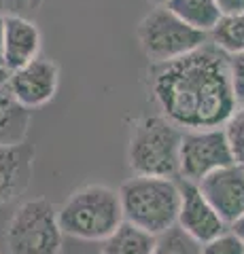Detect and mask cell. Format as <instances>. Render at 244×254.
Listing matches in <instances>:
<instances>
[{
	"label": "cell",
	"mask_w": 244,
	"mask_h": 254,
	"mask_svg": "<svg viewBox=\"0 0 244 254\" xmlns=\"http://www.w3.org/2000/svg\"><path fill=\"white\" fill-rule=\"evenodd\" d=\"M151 91L162 115L183 131L221 129L238 110L230 55L210 41L185 58L155 66Z\"/></svg>",
	"instance_id": "obj_1"
},
{
	"label": "cell",
	"mask_w": 244,
	"mask_h": 254,
	"mask_svg": "<svg viewBox=\"0 0 244 254\" xmlns=\"http://www.w3.org/2000/svg\"><path fill=\"white\" fill-rule=\"evenodd\" d=\"M58 216L64 235L83 242H104L125 222L119 190L106 185L79 187L58 208Z\"/></svg>",
	"instance_id": "obj_2"
},
{
	"label": "cell",
	"mask_w": 244,
	"mask_h": 254,
	"mask_svg": "<svg viewBox=\"0 0 244 254\" xmlns=\"http://www.w3.org/2000/svg\"><path fill=\"white\" fill-rule=\"evenodd\" d=\"M125 222L155 237L176 227L180 187L174 178L132 176L119 187Z\"/></svg>",
	"instance_id": "obj_3"
},
{
	"label": "cell",
	"mask_w": 244,
	"mask_h": 254,
	"mask_svg": "<svg viewBox=\"0 0 244 254\" xmlns=\"http://www.w3.org/2000/svg\"><path fill=\"white\" fill-rule=\"evenodd\" d=\"M183 129L163 115L136 121L128 142V165L134 176H178Z\"/></svg>",
	"instance_id": "obj_4"
},
{
	"label": "cell",
	"mask_w": 244,
	"mask_h": 254,
	"mask_svg": "<svg viewBox=\"0 0 244 254\" xmlns=\"http://www.w3.org/2000/svg\"><path fill=\"white\" fill-rule=\"evenodd\" d=\"M4 244L9 254H62L64 231L58 208L45 197L23 201L6 225Z\"/></svg>",
	"instance_id": "obj_5"
},
{
	"label": "cell",
	"mask_w": 244,
	"mask_h": 254,
	"mask_svg": "<svg viewBox=\"0 0 244 254\" xmlns=\"http://www.w3.org/2000/svg\"><path fill=\"white\" fill-rule=\"evenodd\" d=\"M136 34L140 49L155 66L185 58L210 41L208 34L187 26L168 6H157L145 15Z\"/></svg>",
	"instance_id": "obj_6"
},
{
	"label": "cell",
	"mask_w": 244,
	"mask_h": 254,
	"mask_svg": "<svg viewBox=\"0 0 244 254\" xmlns=\"http://www.w3.org/2000/svg\"><path fill=\"white\" fill-rule=\"evenodd\" d=\"M236 157L227 140L225 127L221 129H193L183 131L178 159V176L187 182H200L212 172L234 165Z\"/></svg>",
	"instance_id": "obj_7"
},
{
	"label": "cell",
	"mask_w": 244,
	"mask_h": 254,
	"mask_svg": "<svg viewBox=\"0 0 244 254\" xmlns=\"http://www.w3.org/2000/svg\"><path fill=\"white\" fill-rule=\"evenodd\" d=\"M58 85H60L58 64L49 58H43V55H38L28 66L11 72L9 78L11 93L28 110L49 104L58 93Z\"/></svg>",
	"instance_id": "obj_8"
},
{
	"label": "cell",
	"mask_w": 244,
	"mask_h": 254,
	"mask_svg": "<svg viewBox=\"0 0 244 254\" xmlns=\"http://www.w3.org/2000/svg\"><path fill=\"white\" fill-rule=\"evenodd\" d=\"M178 187H180V210L176 225L189 237H193L198 244H206L227 231L225 220L219 216V212L202 195V190L195 182L178 180Z\"/></svg>",
	"instance_id": "obj_9"
},
{
	"label": "cell",
	"mask_w": 244,
	"mask_h": 254,
	"mask_svg": "<svg viewBox=\"0 0 244 254\" xmlns=\"http://www.w3.org/2000/svg\"><path fill=\"white\" fill-rule=\"evenodd\" d=\"M198 187L227 227L244 214V165L234 163L212 172Z\"/></svg>",
	"instance_id": "obj_10"
},
{
	"label": "cell",
	"mask_w": 244,
	"mask_h": 254,
	"mask_svg": "<svg viewBox=\"0 0 244 254\" xmlns=\"http://www.w3.org/2000/svg\"><path fill=\"white\" fill-rule=\"evenodd\" d=\"M36 148L30 142L0 146V208L26 193L34 174Z\"/></svg>",
	"instance_id": "obj_11"
},
{
	"label": "cell",
	"mask_w": 244,
	"mask_h": 254,
	"mask_svg": "<svg viewBox=\"0 0 244 254\" xmlns=\"http://www.w3.org/2000/svg\"><path fill=\"white\" fill-rule=\"evenodd\" d=\"M41 51V32L36 23L23 15L4 17V55L2 64L15 72L30 62H34Z\"/></svg>",
	"instance_id": "obj_12"
},
{
	"label": "cell",
	"mask_w": 244,
	"mask_h": 254,
	"mask_svg": "<svg viewBox=\"0 0 244 254\" xmlns=\"http://www.w3.org/2000/svg\"><path fill=\"white\" fill-rule=\"evenodd\" d=\"M30 123H32V110L21 106L9 85L0 89V146H13L28 142Z\"/></svg>",
	"instance_id": "obj_13"
},
{
	"label": "cell",
	"mask_w": 244,
	"mask_h": 254,
	"mask_svg": "<svg viewBox=\"0 0 244 254\" xmlns=\"http://www.w3.org/2000/svg\"><path fill=\"white\" fill-rule=\"evenodd\" d=\"M157 237L143 229L123 222L117 231L100 242L98 254H155Z\"/></svg>",
	"instance_id": "obj_14"
},
{
	"label": "cell",
	"mask_w": 244,
	"mask_h": 254,
	"mask_svg": "<svg viewBox=\"0 0 244 254\" xmlns=\"http://www.w3.org/2000/svg\"><path fill=\"white\" fill-rule=\"evenodd\" d=\"M166 6L187 26L200 30L208 36L223 17L217 0H170Z\"/></svg>",
	"instance_id": "obj_15"
},
{
	"label": "cell",
	"mask_w": 244,
	"mask_h": 254,
	"mask_svg": "<svg viewBox=\"0 0 244 254\" xmlns=\"http://www.w3.org/2000/svg\"><path fill=\"white\" fill-rule=\"evenodd\" d=\"M210 43H215L227 55L244 53V11L223 15L217 28L210 32Z\"/></svg>",
	"instance_id": "obj_16"
},
{
	"label": "cell",
	"mask_w": 244,
	"mask_h": 254,
	"mask_svg": "<svg viewBox=\"0 0 244 254\" xmlns=\"http://www.w3.org/2000/svg\"><path fill=\"white\" fill-rule=\"evenodd\" d=\"M202 244L189 237L178 225L157 237L155 254H200Z\"/></svg>",
	"instance_id": "obj_17"
},
{
	"label": "cell",
	"mask_w": 244,
	"mask_h": 254,
	"mask_svg": "<svg viewBox=\"0 0 244 254\" xmlns=\"http://www.w3.org/2000/svg\"><path fill=\"white\" fill-rule=\"evenodd\" d=\"M225 133H227V140H230V144H232L236 163L244 165V106H240L234 113L230 123L225 125Z\"/></svg>",
	"instance_id": "obj_18"
},
{
	"label": "cell",
	"mask_w": 244,
	"mask_h": 254,
	"mask_svg": "<svg viewBox=\"0 0 244 254\" xmlns=\"http://www.w3.org/2000/svg\"><path fill=\"white\" fill-rule=\"evenodd\" d=\"M200 254H244V242L234 231H225L215 240L202 244Z\"/></svg>",
	"instance_id": "obj_19"
},
{
	"label": "cell",
	"mask_w": 244,
	"mask_h": 254,
	"mask_svg": "<svg viewBox=\"0 0 244 254\" xmlns=\"http://www.w3.org/2000/svg\"><path fill=\"white\" fill-rule=\"evenodd\" d=\"M230 76H232L234 98L240 108L244 106V53L230 55Z\"/></svg>",
	"instance_id": "obj_20"
},
{
	"label": "cell",
	"mask_w": 244,
	"mask_h": 254,
	"mask_svg": "<svg viewBox=\"0 0 244 254\" xmlns=\"http://www.w3.org/2000/svg\"><path fill=\"white\" fill-rule=\"evenodd\" d=\"M28 9H32V0H0V17L23 15Z\"/></svg>",
	"instance_id": "obj_21"
},
{
	"label": "cell",
	"mask_w": 244,
	"mask_h": 254,
	"mask_svg": "<svg viewBox=\"0 0 244 254\" xmlns=\"http://www.w3.org/2000/svg\"><path fill=\"white\" fill-rule=\"evenodd\" d=\"M223 15H236L244 11V0H217Z\"/></svg>",
	"instance_id": "obj_22"
},
{
	"label": "cell",
	"mask_w": 244,
	"mask_h": 254,
	"mask_svg": "<svg viewBox=\"0 0 244 254\" xmlns=\"http://www.w3.org/2000/svg\"><path fill=\"white\" fill-rule=\"evenodd\" d=\"M230 231H234V233H236V235H238V237H240V240L244 242V214H242V216H240V218H238V220H236V222H234V225L230 227Z\"/></svg>",
	"instance_id": "obj_23"
},
{
	"label": "cell",
	"mask_w": 244,
	"mask_h": 254,
	"mask_svg": "<svg viewBox=\"0 0 244 254\" xmlns=\"http://www.w3.org/2000/svg\"><path fill=\"white\" fill-rule=\"evenodd\" d=\"M9 78H11V70L6 68L4 64H0V89L9 85Z\"/></svg>",
	"instance_id": "obj_24"
},
{
	"label": "cell",
	"mask_w": 244,
	"mask_h": 254,
	"mask_svg": "<svg viewBox=\"0 0 244 254\" xmlns=\"http://www.w3.org/2000/svg\"><path fill=\"white\" fill-rule=\"evenodd\" d=\"M4 55V17H0V64H2Z\"/></svg>",
	"instance_id": "obj_25"
},
{
	"label": "cell",
	"mask_w": 244,
	"mask_h": 254,
	"mask_svg": "<svg viewBox=\"0 0 244 254\" xmlns=\"http://www.w3.org/2000/svg\"><path fill=\"white\" fill-rule=\"evenodd\" d=\"M151 2H153V4H157V6H166V4L170 2V0H151Z\"/></svg>",
	"instance_id": "obj_26"
},
{
	"label": "cell",
	"mask_w": 244,
	"mask_h": 254,
	"mask_svg": "<svg viewBox=\"0 0 244 254\" xmlns=\"http://www.w3.org/2000/svg\"><path fill=\"white\" fill-rule=\"evenodd\" d=\"M45 2V0H32V9H36V6H41Z\"/></svg>",
	"instance_id": "obj_27"
}]
</instances>
